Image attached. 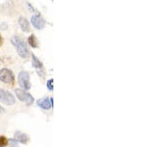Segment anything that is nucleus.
<instances>
[{
  "instance_id": "obj_1",
  "label": "nucleus",
  "mask_w": 167,
  "mask_h": 147,
  "mask_svg": "<svg viewBox=\"0 0 167 147\" xmlns=\"http://www.w3.org/2000/svg\"><path fill=\"white\" fill-rule=\"evenodd\" d=\"M11 42L16 48V52L20 55V57L25 59L28 57L29 51L27 49V45L21 38L18 36H13L11 39Z\"/></svg>"
},
{
  "instance_id": "obj_2",
  "label": "nucleus",
  "mask_w": 167,
  "mask_h": 147,
  "mask_svg": "<svg viewBox=\"0 0 167 147\" xmlns=\"http://www.w3.org/2000/svg\"><path fill=\"white\" fill-rule=\"evenodd\" d=\"M15 94L19 100L22 102H25L27 105H31L34 103V99L30 93L27 92L25 90L17 89L15 90Z\"/></svg>"
},
{
  "instance_id": "obj_3",
  "label": "nucleus",
  "mask_w": 167,
  "mask_h": 147,
  "mask_svg": "<svg viewBox=\"0 0 167 147\" xmlns=\"http://www.w3.org/2000/svg\"><path fill=\"white\" fill-rule=\"evenodd\" d=\"M18 83L20 87L24 90H29L31 88L30 75L27 72H21L18 75Z\"/></svg>"
},
{
  "instance_id": "obj_4",
  "label": "nucleus",
  "mask_w": 167,
  "mask_h": 147,
  "mask_svg": "<svg viewBox=\"0 0 167 147\" xmlns=\"http://www.w3.org/2000/svg\"><path fill=\"white\" fill-rule=\"evenodd\" d=\"M0 80L4 83L13 84L15 81L14 74L8 68H2L0 70Z\"/></svg>"
},
{
  "instance_id": "obj_5",
  "label": "nucleus",
  "mask_w": 167,
  "mask_h": 147,
  "mask_svg": "<svg viewBox=\"0 0 167 147\" xmlns=\"http://www.w3.org/2000/svg\"><path fill=\"white\" fill-rule=\"evenodd\" d=\"M0 101L7 105H11L14 104L16 100L11 92L0 89Z\"/></svg>"
},
{
  "instance_id": "obj_6",
  "label": "nucleus",
  "mask_w": 167,
  "mask_h": 147,
  "mask_svg": "<svg viewBox=\"0 0 167 147\" xmlns=\"http://www.w3.org/2000/svg\"><path fill=\"white\" fill-rule=\"evenodd\" d=\"M31 22L35 28L37 30H42L44 28L45 25V21L40 14H34L32 16L31 19Z\"/></svg>"
},
{
  "instance_id": "obj_7",
  "label": "nucleus",
  "mask_w": 167,
  "mask_h": 147,
  "mask_svg": "<svg viewBox=\"0 0 167 147\" xmlns=\"http://www.w3.org/2000/svg\"><path fill=\"white\" fill-rule=\"evenodd\" d=\"M13 139L18 143H22V144H27V142L29 141V137L25 133L22 132L20 131H17L14 134Z\"/></svg>"
},
{
  "instance_id": "obj_8",
  "label": "nucleus",
  "mask_w": 167,
  "mask_h": 147,
  "mask_svg": "<svg viewBox=\"0 0 167 147\" xmlns=\"http://www.w3.org/2000/svg\"><path fill=\"white\" fill-rule=\"evenodd\" d=\"M37 104L38 106L40 107L41 108L44 110H49L51 108V101H50V99L47 97L45 98H41V99H39L37 101Z\"/></svg>"
},
{
  "instance_id": "obj_9",
  "label": "nucleus",
  "mask_w": 167,
  "mask_h": 147,
  "mask_svg": "<svg viewBox=\"0 0 167 147\" xmlns=\"http://www.w3.org/2000/svg\"><path fill=\"white\" fill-rule=\"evenodd\" d=\"M19 24H20V26L21 28L22 31L25 33L30 31V23H29L28 20L26 18H25L23 17H20V19H19Z\"/></svg>"
},
{
  "instance_id": "obj_10",
  "label": "nucleus",
  "mask_w": 167,
  "mask_h": 147,
  "mask_svg": "<svg viewBox=\"0 0 167 147\" xmlns=\"http://www.w3.org/2000/svg\"><path fill=\"white\" fill-rule=\"evenodd\" d=\"M27 42H28V44L30 45L31 47H32L33 48H37L39 47V41H38V39L34 34H31L28 37Z\"/></svg>"
},
{
  "instance_id": "obj_11",
  "label": "nucleus",
  "mask_w": 167,
  "mask_h": 147,
  "mask_svg": "<svg viewBox=\"0 0 167 147\" xmlns=\"http://www.w3.org/2000/svg\"><path fill=\"white\" fill-rule=\"evenodd\" d=\"M32 66L37 69H42L43 68V64L34 54H32Z\"/></svg>"
},
{
  "instance_id": "obj_12",
  "label": "nucleus",
  "mask_w": 167,
  "mask_h": 147,
  "mask_svg": "<svg viewBox=\"0 0 167 147\" xmlns=\"http://www.w3.org/2000/svg\"><path fill=\"white\" fill-rule=\"evenodd\" d=\"M8 145V140L5 136H0V147H5Z\"/></svg>"
},
{
  "instance_id": "obj_13",
  "label": "nucleus",
  "mask_w": 167,
  "mask_h": 147,
  "mask_svg": "<svg viewBox=\"0 0 167 147\" xmlns=\"http://www.w3.org/2000/svg\"><path fill=\"white\" fill-rule=\"evenodd\" d=\"M46 86H47L48 89H49V91H53V89H54V79H50L47 82Z\"/></svg>"
},
{
  "instance_id": "obj_14",
  "label": "nucleus",
  "mask_w": 167,
  "mask_h": 147,
  "mask_svg": "<svg viewBox=\"0 0 167 147\" xmlns=\"http://www.w3.org/2000/svg\"><path fill=\"white\" fill-rule=\"evenodd\" d=\"M9 141L11 143L10 147H20L18 145V142H16L14 139H10Z\"/></svg>"
},
{
  "instance_id": "obj_15",
  "label": "nucleus",
  "mask_w": 167,
  "mask_h": 147,
  "mask_svg": "<svg viewBox=\"0 0 167 147\" xmlns=\"http://www.w3.org/2000/svg\"><path fill=\"white\" fill-rule=\"evenodd\" d=\"M8 25H7L5 22H3V23H2L1 25H0V28H1L2 31L7 30V29H8Z\"/></svg>"
},
{
  "instance_id": "obj_16",
  "label": "nucleus",
  "mask_w": 167,
  "mask_h": 147,
  "mask_svg": "<svg viewBox=\"0 0 167 147\" xmlns=\"http://www.w3.org/2000/svg\"><path fill=\"white\" fill-rule=\"evenodd\" d=\"M2 44H3V38L2 37L1 34H0V47H1Z\"/></svg>"
},
{
  "instance_id": "obj_17",
  "label": "nucleus",
  "mask_w": 167,
  "mask_h": 147,
  "mask_svg": "<svg viewBox=\"0 0 167 147\" xmlns=\"http://www.w3.org/2000/svg\"><path fill=\"white\" fill-rule=\"evenodd\" d=\"M4 112H5L4 108H2V107L0 105V114H2V113H4Z\"/></svg>"
}]
</instances>
